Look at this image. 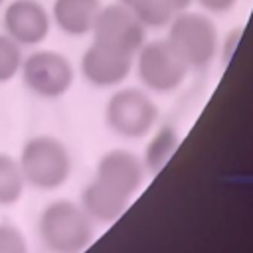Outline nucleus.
Wrapping results in <instances>:
<instances>
[{"label":"nucleus","mask_w":253,"mask_h":253,"mask_svg":"<svg viewBox=\"0 0 253 253\" xmlns=\"http://www.w3.org/2000/svg\"><path fill=\"white\" fill-rule=\"evenodd\" d=\"M132 63V55L93 42L81 57V75L93 87H117L128 77Z\"/></svg>","instance_id":"nucleus-9"},{"label":"nucleus","mask_w":253,"mask_h":253,"mask_svg":"<svg viewBox=\"0 0 253 253\" xmlns=\"http://www.w3.org/2000/svg\"><path fill=\"white\" fill-rule=\"evenodd\" d=\"M198 2H200L202 8H206V10H210V12H217V14H221V12L231 10V8L235 6L237 0H198Z\"/></svg>","instance_id":"nucleus-18"},{"label":"nucleus","mask_w":253,"mask_h":253,"mask_svg":"<svg viewBox=\"0 0 253 253\" xmlns=\"http://www.w3.org/2000/svg\"><path fill=\"white\" fill-rule=\"evenodd\" d=\"M22 59V45H18L10 36L0 34V83H6L20 73Z\"/></svg>","instance_id":"nucleus-16"},{"label":"nucleus","mask_w":253,"mask_h":253,"mask_svg":"<svg viewBox=\"0 0 253 253\" xmlns=\"http://www.w3.org/2000/svg\"><path fill=\"white\" fill-rule=\"evenodd\" d=\"M168 42L192 69L211 63L217 51V32L213 22L198 12H178L168 24Z\"/></svg>","instance_id":"nucleus-3"},{"label":"nucleus","mask_w":253,"mask_h":253,"mask_svg":"<svg viewBox=\"0 0 253 253\" xmlns=\"http://www.w3.org/2000/svg\"><path fill=\"white\" fill-rule=\"evenodd\" d=\"M162 2L170 8V12H172V14H178V12L188 10V8H190V4H192L194 0H162Z\"/></svg>","instance_id":"nucleus-19"},{"label":"nucleus","mask_w":253,"mask_h":253,"mask_svg":"<svg viewBox=\"0 0 253 253\" xmlns=\"http://www.w3.org/2000/svg\"><path fill=\"white\" fill-rule=\"evenodd\" d=\"M2 2H4V0H0V4H2Z\"/></svg>","instance_id":"nucleus-20"},{"label":"nucleus","mask_w":253,"mask_h":253,"mask_svg":"<svg viewBox=\"0 0 253 253\" xmlns=\"http://www.w3.org/2000/svg\"><path fill=\"white\" fill-rule=\"evenodd\" d=\"M128 202H130L128 198L117 194L115 190L93 178L83 188L79 206L85 210V213L91 217L93 223H111L123 215Z\"/></svg>","instance_id":"nucleus-11"},{"label":"nucleus","mask_w":253,"mask_h":253,"mask_svg":"<svg viewBox=\"0 0 253 253\" xmlns=\"http://www.w3.org/2000/svg\"><path fill=\"white\" fill-rule=\"evenodd\" d=\"M126 10H130L144 28H160L170 24L172 12L162 0H119Z\"/></svg>","instance_id":"nucleus-15"},{"label":"nucleus","mask_w":253,"mask_h":253,"mask_svg":"<svg viewBox=\"0 0 253 253\" xmlns=\"http://www.w3.org/2000/svg\"><path fill=\"white\" fill-rule=\"evenodd\" d=\"M2 24L18 45H38L51 30V16L38 0H14L6 6Z\"/></svg>","instance_id":"nucleus-8"},{"label":"nucleus","mask_w":253,"mask_h":253,"mask_svg":"<svg viewBox=\"0 0 253 253\" xmlns=\"http://www.w3.org/2000/svg\"><path fill=\"white\" fill-rule=\"evenodd\" d=\"M134 69L140 83L154 93H170L182 85L190 67L168 40L142 43L134 55Z\"/></svg>","instance_id":"nucleus-4"},{"label":"nucleus","mask_w":253,"mask_h":253,"mask_svg":"<svg viewBox=\"0 0 253 253\" xmlns=\"http://www.w3.org/2000/svg\"><path fill=\"white\" fill-rule=\"evenodd\" d=\"M101 8V0H55L51 20L67 36H85L93 30Z\"/></svg>","instance_id":"nucleus-12"},{"label":"nucleus","mask_w":253,"mask_h":253,"mask_svg":"<svg viewBox=\"0 0 253 253\" xmlns=\"http://www.w3.org/2000/svg\"><path fill=\"white\" fill-rule=\"evenodd\" d=\"M95 180L130 200L144 182V162L128 150H109L97 164Z\"/></svg>","instance_id":"nucleus-10"},{"label":"nucleus","mask_w":253,"mask_h":253,"mask_svg":"<svg viewBox=\"0 0 253 253\" xmlns=\"http://www.w3.org/2000/svg\"><path fill=\"white\" fill-rule=\"evenodd\" d=\"M26 188L20 164L14 156L0 152V206H14Z\"/></svg>","instance_id":"nucleus-13"},{"label":"nucleus","mask_w":253,"mask_h":253,"mask_svg":"<svg viewBox=\"0 0 253 253\" xmlns=\"http://www.w3.org/2000/svg\"><path fill=\"white\" fill-rule=\"evenodd\" d=\"M24 85L38 97L57 99L65 95L73 83L71 61L53 49H38L22 59L20 67Z\"/></svg>","instance_id":"nucleus-6"},{"label":"nucleus","mask_w":253,"mask_h":253,"mask_svg":"<svg viewBox=\"0 0 253 253\" xmlns=\"http://www.w3.org/2000/svg\"><path fill=\"white\" fill-rule=\"evenodd\" d=\"M91 34L95 43L128 53L132 57L144 43L142 22L119 2L111 6H103L99 10Z\"/></svg>","instance_id":"nucleus-7"},{"label":"nucleus","mask_w":253,"mask_h":253,"mask_svg":"<svg viewBox=\"0 0 253 253\" xmlns=\"http://www.w3.org/2000/svg\"><path fill=\"white\" fill-rule=\"evenodd\" d=\"M0 253H30L24 233L10 223H0Z\"/></svg>","instance_id":"nucleus-17"},{"label":"nucleus","mask_w":253,"mask_h":253,"mask_svg":"<svg viewBox=\"0 0 253 253\" xmlns=\"http://www.w3.org/2000/svg\"><path fill=\"white\" fill-rule=\"evenodd\" d=\"M38 235L49 253H79L93 239V221L77 202L53 200L40 213Z\"/></svg>","instance_id":"nucleus-1"},{"label":"nucleus","mask_w":253,"mask_h":253,"mask_svg":"<svg viewBox=\"0 0 253 253\" xmlns=\"http://www.w3.org/2000/svg\"><path fill=\"white\" fill-rule=\"evenodd\" d=\"M156 119L158 111L154 101L134 87L115 91L105 105L107 126L123 138H140L148 134Z\"/></svg>","instance_id":"nucleus-5"},{"label":"nucleus","mask_w":253,"mask_h":253,"mask_svg":"<svg viewBox=\"0 0 253 253\" xmlns=\"http://www.w3.org/2000/svg\"><path fill=\"white\" fill-rule=\"evenodd\" d=\"M178 146V134L172 126H162L152 140L146 146L144 154V168H150L152 172H160L164 164L172 158L174 150Z\"/></svg>","instance_id":"nucleus-14"},{"label":"nucleus","mask_w":253,"mask_h":253,"mask_svg":"<svg viewBox=\"0 0 253 253\" xmlns=\"http://www.w3.org/2000/svg\"><path fill=\"white\" fill-rule=\"evenodd\" d=\"M18 164L26 184L42 192L61 188L71 174L69 150L51 134H36L28 138L20 150Z\"/></svg>","instance_id":"nucleus-2"}]
</instances>
